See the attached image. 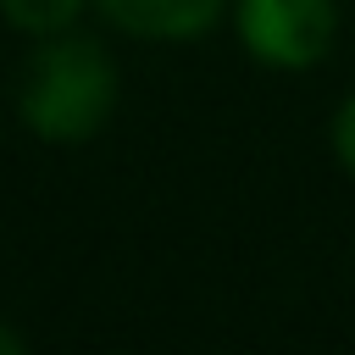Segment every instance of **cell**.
Returning a JSON list of instances; mask_svg holds the SVG:
<instances>
[{
  "instance_id": "1",
  "label": "cell",
  "mask_w": 355,
  "mask_h": 355,
  "mask_svg": "<svg viewBox=\"0 0 355 355\" xmlns=\"http://www.w3.org/2000/svg\"><path fill=\"white\" fill-rule=\"evenodd\" d=\"M22 122L44 144H83L100 133V122L116 105V67L100 39L89 33H50L39 55L22 72Z\"/></svg>"
},
{
  "instance_id": "2",
  "label": "cell",
  "mask_w": 355,
  "mask_h": 355,
  "mask_svg": "<svg viewBox=\"0 0 355 355\" xmlns=\"http://www.w3.org/2000/svg\"><path fill=\"white\" fill-rule=\"evenodd\" d=\"M333 0H239V39L266 67H316L333 44Z\"/></svg>"
},
{
  "instance_id": "3",
  "label": "cell",
  "mask_w": 355,
  "mask_h": 355,
  "mask_svg": "<svg viewBox=\"0 0 355 355\" xmlns=\"http://www.w3.org/2000/svg\"><path fill=\"white\" fill-rule=\"evenodd\" d=\"M122 33L139 39H194L205 33L227 0H94Z\"/></svg>"
},
{
  "instance_id": "4",
  "label": "cell",
  "mask_w": 355,
  "mask_h": 355,
  "mask_svg": "<svg viewBox=\"0 0 355 355\" xmlns=\"http://www.w3.org/2000/svg\"><path fill=\"white\" fill-rule=\"evenodd\" d=\"M0 11H6L11 28L50 39V33H61V28L83 11V0H0Z\"/></svg>"
},
{
  "instance_id": "5",
  "label": "cell",
  "mask_w": 355,
  "mask_h": 355,
  "mask_svg": "<svg viewBox=\"0 0 355 355\" xmlns=\"http://www.w3.org/2000/svg\"><path fill=\"white\" fill-rule=\"evenodd\" d=\"M333 150H338V161L349 166V178H355V94L338 105V116H333Z\"/></svg>"
},
{
  "instance_id": "6",
  "label": "cell",
  "mask_w": 355,
  "mask_h": 355,
  "mask_svg": "<svg viewBox=\"0 0 355 355\" xmlns=\"http://www.w3.org/2000/svg\"><path fill=\"white\" fill-rule=\"evenodd\" d=\"M0 355H22V338L11 327H0Z\"/></svg>"
}]
</instances>
